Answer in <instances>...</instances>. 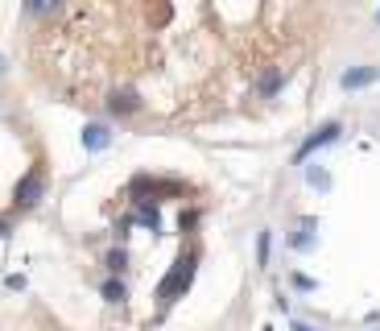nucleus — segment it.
<instances>
[{
    "label": "nucleus",
    "mask_w": 380,
    "mask_h": 331,
    "mask_svg": "<svg viewBox=\"0 0 380 331\" xmlns=\"http://www.w3.org/2000/svg\"><path fill=\"white\" fill-rule=\"evenodd\" d=\"M0 67H4V63H0Z\"/></svg>",
    "instance_id": "obj_4"
},
{
    "label": "nucleus",
    "mask_w": 380,
    "mask_h": 331,
    "mask_svg": "<svg viewBox=\"0 0 380 331\" xmlns=\"http://www.w3.org/2000/svg\"><path fill=\"white\" fill-rule=\"evenodd\" d=\"M372 79H376V67H359V71L343 75V87H364V83H372Z\"/></svg>",
    "instance_id": "obj_3"
},
{
    "label": "nucleus",
    "mask_w": 380,
    "mask_h": 331,
    "mask_svg": "<svg viewBox=\"0 0 380 331\" xmlns=\"http://www.w3.org/2000/svg\"><path fill=\"white\" fill-rule=\"evenodd\" d=\"M335 137H339V124H323V129H318V133H314V137H310V141L302 145V149H298V162H302V158H306V153H314V149H318V145L335 141Z\"/></svg>",
    "instance_id": "obj_1"
},
{
    "label": "nucleus",
    "mask_w": 380,
    "mask_h": 331,
    "mask_svg": "<svg viewBox=\"0 0 380 331\" xmlns=\"http://www.w3.org/2000/svg\"><path fill=\"white\" fill-rule=\"evenodd\" d=\"M38 190H42V178H38V170H33V174H29V178H25L21 187H17V203H21V207H29V203H33V195H38Z\"/></svg>",
    "instance_id": "obj_2"
}]
</instances>
